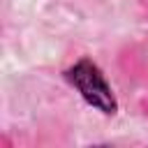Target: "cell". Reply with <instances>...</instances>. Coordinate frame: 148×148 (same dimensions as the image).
Segmentation results:
<instances>
[{
  "instance_id": "6da1fadb",
  "label": "cell",
  "mask_w": 148,
  "mask_h": 148,
  "mask_svg": "<svg viewBox=\"0 0 148 148\" xmlns=\"http://www.w3.org/2000/svg\"><path fill=\"white\" fill-rule=\"evenodd\" d=\"M65 81L83 97V102L88 106H92L102 116H116L118 113L116 92L92 58H79L72 67H67Z\"/></svg>"
}]
</instances>
